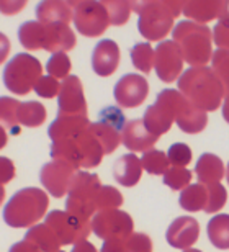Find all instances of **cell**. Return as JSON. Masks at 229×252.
Listing matches in <instances>:
<instances>
[{
	"instance_id": "91938a15",
	"label": "cell",
	"mask_w": 229,
	"mask_h": 252,
	"mask_svg": "<svg viewBox=\"0 0 229 252\" xmlns=\"http://www.w3.org/2000/svg\"><path fill=\"white\" fill-rule=\"evenodd\" d=\"M3 198H5V190H3V185L0 184V205L3 203Z\"/></svg>"
},
{
	"instance_id": "ee69618b",
	"label": "cell",
	"mask_w": 229,
	"mask_h": 252,
	"mask_svg": "<svg viewBox=\"0 0 229 252\" xmlns=\"http://www.w3.org/2000/svg\"><path fill=\"white\" fill-rule=\"evenodd\" d=\"M126 248H128V252H151L152 241L147 234L133 233L126 239Z\"/></svg>"
},
{
	"instance_id": "8d00e7d4",
	"label": "cell",
	"mask_w": 229,
	"mask_h": 252,
	"mask_svg": "<svg viewBox=\"0 0 229 252\" xmlns=\"http://www.w3.org/2000/svg\"><path fill=\"white\" fill-rule=\"evenodd\" d=\"M123 205V195L120 190H116L111 185H101L98 193L95 196V208L100 210H110V208H120Z\"/></svg>"
},
{
	"instance_id": "7bdbcfd3",
	"label": "cell",
	"mask_w": 229,
	"mask_h": 252,
	"mask_svg": "<svg viewBox=\"0 0 229 252\" xmlns=\"http://www.w3.org/2000/svg\"><path fill=\"white\" fill-rule=\"evenodd\" d=\"M61 84L58 82V79L53 77V75H41L39 80L34 84L33 90L36 92V95L43 98H53L59 94Z\"/></svg>"
},
{
	"instance_id": "6f0895ef",
	"label": "cell",
	"mask_w": 229,
	"mask_h": 252,
	"mask_svg": "<svg viewBox=\"0 0 229 252\" xmlns=\"http://www.w3.org/2000/svg\"><path fill=\"white\" fill-rule=\"evenodd\" d=\"M8 141V136H7V131H5V128L2 125H0V149L5 148V144H7Z\"/></svg>"
},
{
	"instance_id": "94428289",
	"label": "cell",
	"mask_w": 229,
	"mask_h": 252,
	"mask_svg": "<svg viewBox=\"0 0 229 252\" xmlns=\"http://www.w3.org/2000/svg\"><path fill=\"white\" fill-rule=\"evenodd\" d=\"M183 252H201V251H198V249H190V248H188V249H183Z\"/></svg>"
},
{
	"instance_id": "be15d7a7",
	"label": "cell",
	"mask_w": 229,
	"mask_h": 252,
	"mask_svg": "<svg viewBox=\"0 0 229 252\" xmlns=\"http://www.w3.org/2000/svg\"><path fill=\"white\" fill-rule=\"evenodd\" d=\"M59 252H64V251H59Z\"/></svg>"
},
{
	"instance_id": "1f68e13d",
	"label": "cell",
	"mask_w": 229,
	"mask_h": 252,
	"mask_svg": "<svg viewBox=\"0 0 229 252\" xmlns=\"http://www.w3.org/2000/svg\"><path fill=\"white\" fill-rule=\"evenodd\" d=\"M18 123L28 128H38L46 120V108L39 102H23L20 103L17 113Z\"/></svg>"
},
{
	"instance_id": "681fc988",
	"label": "cell",
	"mask_w": 229,
	"mask_h": 252,
	"mask_svg": "<svg viewBox=\"0 0 229 252\" xmlns=\"http://www.w3.org/2000/svg\"><path fill=\"white\" fill-rule=\"evenodd\" d=\"M159 2L164 5L175 18V17H179L180 13H183V8H185V5L188 3V0H159Z\"/></svg>"
},
{
	"instance_id": "f1b7e54d",
	"label": "cell",
	"mask_w": 229,
	"mask_h": 252,
	"mask_svg": "<svg viewBox=\"0 0 229 252\" xmlns=\"http://www.w3.org/2000/svg\"><path fill=\"white\" fill-rule=\"evenodd\" d=\"M44 30H46V25L41 22H36V20L22 23V27L18 28V39H20V43H22V46L25 49H28V51L43 49Z\"/></svg>"
},
{
	"instance_id": "d4e9b609",
	"label": "cell",
	"mask_w": 229,
	"mask_h": 252,
	"mask_svg": "<svg viewBox=\"0 0 229 252\" xmlns=\"http://www.w3.org/2000/svg\"><path fill=\"white\" fill-rule=\"evenodd\" d=\"M221 0H188L183 15L196 23L206 25L211 20L220 18Z\"/></svg>"
},
{
	"instance_id": "5bb4252c",
	"label": "cell",
	"mask_w": 229,
	"mask_h": 252,
	"mask_svg": "<svg viewBox=\"0 0 229 252\" xmlns=\"http://www.w3.org/2000/svg\"><path fill=\"white\" fill-rule=\"evenodd\" d=\"M174 112H175V123L183 133L195 134L206 128L208 115L203 110L196 108L183 97L179 90L174 89Z\"/></svg>"
},
{
	"instance_id": "f35d334b",
	"label": "cell",
	"mask_w": 229,
	"mask_h": 252,
	"mask_svg": "<svg viewBox=\"0 0 229 252\" xmlns=\"http://www.w3.org/2000/svg\"><path fill=\"white\" fill-rule=\"evenodd\" d=\"M20 102L12 97H0V125L5 128H15L18 123L17 113H18Z\"/></svg>"
},
{
	"instance_id": "44dd1931",
	"label": "cell",
	"mask_w": 229,
	"mask_h": 252,
	"mask_svg": "<svg viewBox=\"0 0 229 252\" xmlns=\"http://www.w3.org/2000/svg\"><path fill=\"white\" fill-rule=\"evenodd\" d=\"M90 126V122L87 117H79V115H63L54 120L48 128V136L49 139L61 141V139H67L74 138L82 133L84 129H87Z\"/></svg>"
},
{
	"instance_id": "d590c367",
	"label": "cell",
	"mask_w": 229,
	"mask_h": 252,
	"mask_svg": "<svg viewBox=\"0 0 229 252\" xmlns=\"http://www.w3.org/2000/svg\"><path fill=\"white\" fill-rule=\"evenodd\" d=\"M211 69L225 87V92H229V49L218 48L211 56Z\"/></svg>"
},
{
	"instance_id": "9c48e42d",
	"label": "cell",
	"mask_w": 229,
	"mask_h": 252,
	"mask_svg": "<svg viewBox=\"0 0 229 252\" xmlns=\"http://www.w3.org/2000/svg\"><path fill=\"white\" fill-rule=\"evenodd\" d=\"M72 22L75 25V30L87 38L100 36L110 25L105 7L97 0H89V2H84L79 7H75Z\"/></svg>"
},
{
	"instance_id": "b9f144b4",
	"label": "cell",
	"mask_w": 229,
	"mask_h": 252,
	"mask_svg": "<svg viewBox=\"0 0 229 252\" xmlns=\"http://www.w3.org/2000/svg\"><path fill=\"white\" fill-rule=\"evenodd\" d=\"M167 158L174 167H185L192 160V149L185 143H175L167 151Z\"/></svg>"
},
{
	"instance_id": "ba28073f",
	"label": "cell",
	"mask_w": 229,
	"mask_h": 252,
	"mask_svg": "<svg viewBox=\"0 0 229 252\" xmlns=\"http://www.w3.org/2000/svg\"><path fill=\"white\" fill-rule=\"evenodd\" d=\"M175 122L174 112V89H165L157 95L156 103L146 108L142 123L146 129L156 136L165 134Z\"/></svg>"
},
{
	"instance_id": "603a6c76",
	"label": "cell",
	"mask_w": 229,
	"mask_h": 252,
	"mask_svg": "<svg viewBox=\"0 0 229 252\" xmlns=\"http://www.w3.org/2000/svg\"><path fill=\"white\" fill-rule=\"evenodd\" d=\"M142 164L136 154H125L116 160L113 165V177L123 187H134L141 180Z\"/></svg>"
},
{
	"instance_id": "7a4b0ae2",
	"label": "cell",
	"mask_w": 229,
	"mask_h": 252,
	"mask_svg": "<svg viewBox=\"0 0 229 252\" xmlns=\"http://www.w3.org/2000/svg\"><path fill=\"white\" fill-rule=\"evenodd\" d=\"M49 198L46 191L27 187L15 193L3 208V221L12 228H32L44 218Z\"/></svg>"
},
{
	"instance_id": "6125c7cd",
	"label": "cell",
	"mask_w": 229,
	"mask_h": 252,
	"mask_svg": "<svg viewBox=\"0 0 229 252\" xmlns=\"http://www.w3.org/2000/svg\"><path fill=\"white\" fill-rule=\"evenodd\" d=\"M226 179H228V184H229V164H228V169H226Z\"/></svg>"
},
{
	"instance_id": "11a10c76",
	"label": "cell",
	"mask_w": 229,
	"mask_h": 252,
	"mask_svg": "<svg viewBox=\"0 0 229 252\" xmlns=\"http://www.w3.org/2000/svg\"><path fill=\"white\" fill-rule=\"evenodd\" d=\"M223 118L229 123V92L225 95V103H223Z\"/></svg>"
},
{
	"instance_id": "277c9868",
	"label": "cell",
	"mask_w": 229,
	"mask_h": 252,
	"mask_svg": "<svg viewBox=\"0 0 229 252\" xmlns=\"http://www.w3.org/2000/svg\"><path fill=\"white\" fill-rule=\"evenodd\" d=\"M43 74V65L36 58L20 53L7 63L3 69V84L15 95H27L33 90Z\"/></svg>"
},
{
	"instance_id": "30bf717a",
	"label": "cell",
	"mask_w": 229,
	"mask_h": 252,
	"mask_svg": "<svg viewBox=\"0 0 229 252\" xmlns=\"http://www.w3.org/2000/svg\"><path fill=\"white\" fill-rule=\"evenodd\" d=\"M172 27H174V15L159 0L142 10L137 20V30L149 41H157L167 36Z\"/></svg>"
},
{
	"instance_id": "d6a6232c",
	"label": "cell",
	"mask_w": 229,
	"mask_h": 252,
	"mask_svg": "<svg viewBox=\"0 0 229 252\" xmlns=\"http://www.w3.org/2000/svg\"><path fill=\"white\" fill-rule=\"evenodd\" d=\"M141 164H142V169L146 172H149L151 175H164L167 172V169L170 167V162H169V158L164 151H159V149H147L141 158Z\"/></svg>"
},
{
	"instance_id": "816d5d0a",
	"label": "cell",
	"mask_w": 229,
	"mask_h": 252,
	"mask_svg": "<svg viewBox=\"0 0 229 252\" xmlns=\"http://www.w3.org/2000/svg\"><path fill=\"white\" fill-rule=\"evenodd\" d=\"M8 252H39V249L34 248L32 243H28V241L23 239V241H20V243L13 244Z\"/></svg>"
},
{
	"instance_id": "f546056e",
	"label": "cell",
	"mask_w": 229,
	"mask_h": 252,
	"mask_svg": "<svg viewBox=\"0 0 229 252\" xmlns=\"http://www.w3.org/2000/svg\"><path fill=\"white\" fill-rule=\"evenodd\" d=\"M208 239L218 249H229V215L220 213L208 221Z\"/></svg>"
},
{
	"instance_id": "c3c4849f",
	"label": "cell",
	"mask_w": 229,
	"mask_h": 252,
	"mask_svg": "<svg viewBox=\"0 0 229 252\" xmlns=\"http://www.w3.org/2000/svg\"><path fill=\"white\" fill-rule=\"evenodd\" d=\"M101 252H128L126 239H105V243L101 244Z\"/></svg>"
},
{
	"instance_id": "60d3db41",
	"label": "cell",
	"mask_w": 229,
	"mask_h": 252,
	"mask_svg": "<svg viewBox=\"0 0 229 252\" xmlns=\"http://www.w3.org/2000/svg\"><path fill=\"white\" fill-rule=\"evenodd\" d=\"M48 74L56 79H65L70 72V59L65 53H54L46 63Z\"/></svg>"
},
{
	"instance_id": "2e32d148",
	"label": "cell",
	"mask_w": 229,
	"mask_h": 252,
	"mask_svg": "<svg viewBox=\"0 0 229 252\" xmlns=\"http://www.w3.org/2000/svg\"><path fill=\"white\" fill-rule=\"evenodd\" d=\"M200 234V224L192 216L175 218L167 228V243L175 249H188L196 243Z\"/></svg>"
},
{
	"instance_id": "d6986e66",
	"label": "cell",
	"mask_w": 229,
	"mask_h": 252,
	"mask_svg": "<svg viewBox=\"0 0 229 252\" xmlns=\"http://www.w3.org/2000/svg\"><path fill=\"white\" fill-rule=\"evenodd\" d=\"M46 25V23H44ZM77 43L72 28L65 23H48L44 30L43 49L49 53H65Z\"/></svg>"
},
{
	"instance_id": "9a60e30c",
	"label": "cell",
	"mask_w": 229,
	"mask_h": 252,
	"mask_svg": "<svg viewBox=\"0 0 229 252\" xmlns=\"http://www.w3.org/2000/svg\"><path fill=\"white\" fill-rule=\"evenodd\" d=\"M75 174V169L69 164L61 162V160H53V162L44 164L39 172V180L43 187L49 191V195L61 198L69 191L70 180Z\"/></svg>"
},
{
	"instance_id": "ac0fdd59",
	"label": "cell",
	"mask_w": 229,
	"mask_h": 252,
	"mask_svg": "<svg viewBox=\"0 0 229 252\" xmlns=\"http://www.w3.org/2000/svg\"><path fill=\"white\" fill-rule=\"evenodd\" d=\"M157 139L159 136L149 133L142 120H130L125 123V128L121 131V143L131 153H146L147 149L154 148Z\"/></svg>"
},
{
	"instance_id": "484cf974",
	"label": "cell",
	"mask_w": 229,
	"mask_h": 252,
	"mask_svg": "<svg viewBox=\"0 0 229 252\" xmlns=\"http://www.w3.org/2000/svg\"><path fill=\"white\" fill-rule=\"evenodd\" d=\"M77 144L80 149V156H82V167L94 169L101 162L105 156L103 148L98 143V139L90 133L89 128L77 134Z\"/></svg>"
},
{
	"instance_id": "52a82bcc",
	"label": "cell",
	"mask_w": 229,
	"mask_h": 252,
	"mask_svg": "<svg viewBox=\"0 0 229 252\" xmlns=\"http://www.w3.org/2000/svg\"><path fill=\"white\" fill-rule=\"evenodd\" d=\"M46 224L54 231L59 238L61 246L75 244L77 241L87 239L92 233L90 221H82L75 216L69 215L67 211L53 210L46 216Z\"/></svg>"
},
{
	"instance_id": "7dc6e473",
	"label": "cell",
	"mask_w": 229,
	"mask_h": 252,
	"mask_svg": "<svg viewBox=\"0 0 229 252\" xmlns=\"http://www.w3.org/2000/svg\"><path fill=\"white\" fill-rule=\"evenodd\" d=\"M15 177V165L8 158L0 156V184H8L12 182Z\"/></svg>"
},
{
	"instance_id": "8fae6325",
	"label": "cell",
	"mask_w": 229,
	"mask_h": 252,
	"mask_svg": "<svg viewBox=\"0 0 229 252\" xmlns=\"http://www.w3.org/2000/svg\"><path fill=\"white\" fill-rule=\"evenodd\" d=\"M154 69L162 82L170 84L179 79L183 69V56L174 39L161 41L154 49Z\"/></svg>"
},
{
	"instance_id": "ffe728a7",
	"label": "cell",
	"mask_w": 229,
	"mask_h": 252,
	"mask_svg": "<svg viewBox=\"0 0 229 252\" xmlns=\"http://www.w3.org/2000/svg\"><path fill=\"white\" fill-rule=\"evenodd\" d=\"M101 187L100 179L97 174L82 172V170H75L72 180L69 185V196L70 198L85 201V203L95 205V196L98 193Z\"/></svg>"
},
{
	"instance_id": "db71d44e",
	"label": "cell",
	"mask_w": 229,
	"mask_h": 252,
	"mask_svg": "<svg viewBox=\"0 0 229 252\" xmlns=\"http://www.w3.org/2000/svg\"><path fill=\"white\" fill-rule=\"evenodd\" d=\"M70 252H97V249H95V246L90 244L87 239H82L74 244V248Z\"/></svg>"
},
{
	"instance_id": "6da1fadb",
	"label": "cell",
	"mask_w": 229,
	"mask_h": 252,
	"mask_svg": "<svg viewBox=\"0 0 229 252\" xmlns=\"http://www.w3.org/2000/svg\"><path fill=\"white\" fill-rule=\"evenodd\" d=\"M179 92L203 112H213L225 98V87L211 67H190L180 75Z\"/></svg>"
},
{
	"instance_id": "e0dca14e",
	"label": "cell",
	"mask_w": 229,
	"mask_h": 252,
	"mask_svg": "<svg viewBox=\"0 0 229 252\" xmlns=\"http://www.w3.org/2000/svg\"><path fill=\"white\" fill-rule=\"evenodd\" d=\"M120 48L113 39H101L92 53V69L100 77H108L118 69Z\"/></svg>"
},
{
	"instance_id": "680465c9",
	"label": "cell",
	"mask_w": 229,
	"mask_h": 252,
	"mask_svg": "<svg viewBox=\"0 0 229 252\" xmlns=\"http://www.w3.org/2000/svg\"><path fill=\"white\" fill-rule=\"evenodd\" d=\"M70 7H79L80 3H84V2H89V0H65Z\"/></svg>"
},
{
	"instance_id": "9f6ffc18",
	"label": "cell",
	"mask_w": 229,
	"mask_h": 252,
	"mask_svg": "<svg viewBox=\"0 0 229 252\" xmlns=\"http://www.w3.org/2000/svg\"><path fill=\"white\" fill-rule=\"evenodd\" d=\"M220 18H229V0H221V13Z\"/></svg>"
},
{
	"instance_id": "4dcf8cb0",
	"label": "cell",
	"mask_w": 229,
	"mask_h": 252,
	"mask_svg": "<svg viewBox=\"0 0 229 252\" xmlns=\"http://www.w3.org/2000/svg\"><path fill=\"white\" fill-rule=\"evenodd\" d=\"M206 196H208L206 185L198 182L193 185H187V187L180 191L179 203L185 211H201V210H205Z\"/></svg>"
},
{
	"instance_id": "e575fe53",
	"label": "cell",
	"mask_w": 229,
	"mask_h": 252,
	"mask_svg": "<svg viewBox=\"0 0 229 252\" xmlns=\"http://www.w3.org/2000/svg\"><path fill=\"white\" fill-rule=\"evenodd\" d=\"M131 61L141 72H151L154 67V48L149 43H136L131 48Z\"/></svg>"
},
{
	"instance_id": "ab89813d",
	"label": "cell",
	"mask_w": 229,
	"mask_h": 252,
	"mask_svg": "<svg viewBox=\"0 0 229 252\" xmlns=\"http://www.w3.org/2000/svg\"><path fill=\"white\" fill-rule=\"evenodd\" d=\"M192 172L185 167H174L170 165L164 174V184L172 190H183L187 185H190Z\"/></svg>"
},
{
	"instance_id": "4fadbf2b",
	"label": "cell",
	"mask_w": 229,
	"mask_h": 252,
	"mask_svg": "<svg viewBox=\"0 0 229 252\" xmlns=\"http://www.w3.org/2000/svg\"><path fill=\"white\" fill-rule=\"evenodd\" d=\"M59 115H79L87 117V102L82 89V82L77 75H67L61 84L58 94Z\"/></svg>"
},
{
	"instance_id": "8992f818",
	"label": "cell",
	"mask_w": 229,
	"mask_h": 252,
	"mask_svg": "<svg viewBox=\"0 0 229 252\" xmlns=\"http://www.w3.org/2000/svg\"><path fill=\"white\" fill-rule=\"evenodd\" d=\"M92 233L100 239H128L133 234L134 224L126 211L118 208L100 210L92 216Z\"/></svg>"
},
{
	"instance_id": "f907efd6",
	"label": "cell",
	"mask_w": 229,
	"mask_h": 252,
	"mask_svg": "<svg viewBox=\"0 0 229 252\" xmlns=\"http://www.w3.org/2000/svg\"><path fill=\"white\" fill-rule=\"evenodd\" d=\"M10 49H12V44H10V39L5 36V34L0 32V64L3 61H7Z\"/></svg>"
},
{
	"instance_id": "836d02e7",
	"label": "cell",
	"mask_w": 229,
	"mask_h": 252,
	"mask_svg": "<svg viewBox=\"0 0 229 252\" xmlns=\"http://www.w3.org/2000/svg\"><path fill=\"white\" fill-rule=\"evenodd\" d=\"M100 3L103 5L106 13H108V20L115 27H121L130 20L131 17V7L128 0H100Z\"/></svg>"
},
{
	"instance_id": "cb8c5ba5",
	"label": "cell",
	"mask_w": 229,
	"mask_h": 252,
	"mask_svg": "<svg viewBox=\"0 0 229 252\" xmlns=\"http://www.w3.org/2000/svg\"><path fill=\"white\" fill-rule=\"evenodd\" d=\"M195 174H196L198 182L210 185V184L221 182L226 170H225V164H223L221 158H218V156L211 153H205L196 160Z\"/></svg>"
},
{
	"instance_id": "4316f807",
	"label": "cell",
	"mask_w": 229,
	"mask_h": 252,
	"mask_svg": "<svg viewBox=\"0 0 229 252\" xmlns=\"http://www.w3.org/2000/svg\"><path fill=\"white\" fill-rule=\"evenodd\" d=\"M49 153L53 160H61V162L69 164L70 167H74L75 170L79 167H82V156H80V149L77 144V136L54 141V143L51 144Z\"/></svg>"
},
{
	"instance_id": "5b68a950",
	"label": "cell",
	"mask_w": 229,
	"mask_h": 252,
	"mask_svg": "<svg viewBox=\"0 0 229 252\" xmlns=\"http://www.w3.org/2000/svg\"><path fill=\"white\" fill-rule=\"evenodd\" d=\"M126 118L118 107H105L98 113V122L90 123V133L98 139L105 154H111L121 144V131Z\"/></svg>"
},
{
	"instance_id": "f5cc1de1",
	"label": "cell",
	"mask_w": 229,
	"mask_h": 252,
	"mask_svg": "<svg viewBox=\"0 0 229 252\" xmlns=\"http://www.w3.org/2000/svg\"><path fill=\"white\" fill-rule=\"evenodd\" d=\"M128 2H130L131 10H133V12H136L137 15H139L146 7H149L151 3L157 2V0H128Z\"/></svg>"
},
{
	"instance_id": "bcb514c9",
	"label": "cell",
	"mask_w": 229,
	"mask_h": 252,
	"mask_svg": "<svg viewBox=\"0 0 229 252\" xmlns=\"http://www.w3.org/2000/svg\"><path fill=\"white\" fill-rule=\"evenodd\" d=\"M28 0H0V13L17 15L27 7Z\"/></svg>"
},
{
	"instance_id": "7c38bea8",
	"label": "cell",
	"mask_w": 229,
	"mask_h": 252,
	"mask_svg": "<svg viewBox=\"0 0 229 252\" xmlns=\"http://www.w3.org/2000/svg\"><path fill=\"white\" fill-rule=\"evenodd\" d=\"M149 94V84L141 74H125L115 84L113 95L120 107L136 108L144 102Z\"/></svg>"
},
{
	"instance_id": "74e56055",
	"label": "cell",
	"mask_w": 229,
	"mask_h": 252,
	"mask_svg": "<svg viewBox=\"0 0 229 252\" xmlns=\"http://www.w3.org/2000/svg\"><path fill=\"white\" fill-rule=\"evenodd\" d=\"M206 189H208V196H206V205L203 211H206V213H216V211H220L223 206L226 205V200H228L226 189L223 187L221 182L206 185Z\"/></svg>"
},
{
	"instance_id": "7402d4cb",
	"label": "cell",
	"mask_w": 229,
	"mask_h": 252,
	"mask_svg": "<svg viewBox=\"0 0 229 252\" xmlns=\"http://www.w3.org/2000/svg\"><path fill=\"white\" fill-rule=\"evenodd\" d=\"M36 20L41 23H65L72 22V8L65 0H43L34 8Z\"/></svg>"
},
{
	"instance_id": "83f0119b",
	"label": "cell",
	"mask_w": 229,
	"mask_h": 252,
	"mask_svg": "<svg viewBox=\"0 0 229 252\" xmlns=\"http://www.w3.org/2000/svg\"><path fill=\"white\" fill-rule=\"evenodd\" d=\"M25 241L32 243L34 248H38L39 252H59L61 243L56 233L48 224H34L27 231Z\"/></svg>"
},
{
	"instance_id": "3957f363",
	"label": "cell",
	"mask_w": 229,
	"mask_h": 252,
	"mask_svg": "<svg viewBox=\"0 0 229 252\" xmlns=\"http://www.w3.org/2000/svg\"><path fill=\"white\" fill-rule=\"evenodd\" d=\"M172 36H174V41L179 44L183 61H187L192 67L206 65V63L211 59L213 34L208 25L185 20L174 28Z\"/></svg>"
},
{
	"instance_id": "f6af8a7d",
	"label": "cell",
	"mask_w": 229,
	"mask_h": 252,
	"mask_svg": "<svg viewBox=\"0 0 229 252\" xmlns=\"http://www.w3.org/2000/svg\"><path fill=\"white\" fill-rule=\"evenodd\" d=\"M213 39L218 48L229 49V18H220V22L213 30Z\"/></svg>"
}]
</instances>
